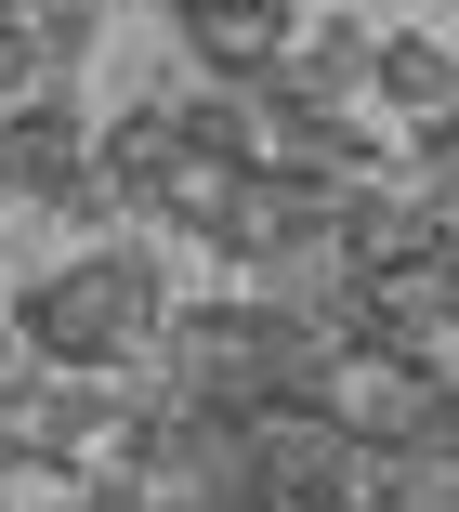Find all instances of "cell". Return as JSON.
<instances>
[{
    "instance_id": "6da1fadb",
    "label": "cell",
    "mask_w": 459,
    "mask_h": 512,
    "mask_svg": "<svg viewBox=\"0 0 459 512\" xmlns=\"http://www.w3.org/2000/svg\"><path fill=\"white\" fill-rule=\"evenodd\" d=\"M302 40V0H171V53L184 79H223V92H263Z\"/></svg>"
},
{
    "instance_id": "7a4b0ae2",
    "label": "cell",
    "mask_w": 459,
    "mask_h": 512,
    "mask_svg": "<svg viewBox=\"0 0 459 512\" xmlns=\"http://www.w3.org/2000/svg\"><path fill=\"white\" fill-rule=\"evenodd\" d=\"M92 184V119H79V92L53 79V92H27V106H0V197L14 211H66V197Z\"/></svg>"
},
{
    "instance_id": "3957f363",
    "label": "cell",
    "mask_w": 459,
    "mask_h": 512,
    "mask_svg": "<svg viewBox=\"0 0 459 512\" xmlns=\"http://www.w3.org/2000/svg\"><path fill=\"white\" fill-rule=\"evenodd\" d=\"M368 92H381V119H407V132L459 119V40H433V27H381V66H368Z\"/></svg>"
}]
</instances>
